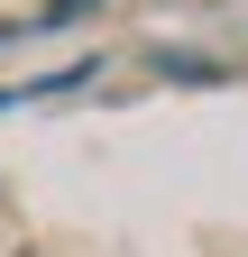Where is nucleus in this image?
Masks as SVG:
<instances>
[{"mask_svg":"<svg viewBox=\"0 0 248 257\" xmlns=\"http://www.w3.org/2000/svg\"><path fill=\"white\" fill-rule=\"evenodd\" d=\"M157 74H175V83H221V64H202V55H175V46H166V55H157Z\"/></svg>","mask_w":248,"mask_h":257,"instance_id":"obj_1","label":"nucleus"},{"mask_svg":"<svg viewBox=\"0 0 248 257\" xmlns=\"http://www.w3.org/2000/svg\"><path fill=\"white\" fill-rule=\"evenodd\" d=\"M83 10H92V0H46V19H37V28H65V19H83Z\"/></svg>","mask_w":248,"mask_h":257,"instance_id":"obj_2","label":"nucleus"},{"mask_svg":"<svg viewBox=\"0 0 248 257\" xmlns=\"http://www.w3.org/2000/svg\"><path fill=\"white\" fill-rule=\"evenodd\" d=\"M0 37H19V28H0Z\"/></svg>","mask_w":248,"mask_h":257,"instance_id":"obj_3","label":"nucleus"}]
</instances>
